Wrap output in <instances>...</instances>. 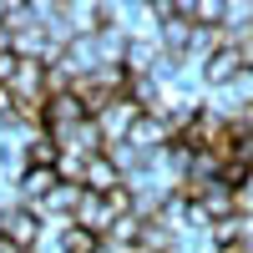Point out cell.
I'll return each mask as SVG.
<instances>
[{"label":"cell","instance_id":"cell-5","mask_svg":"<svg viewBox=\"0 0 253 253\" xmlns=\"http://www.w3.org/2000/svg\"><path fill=\"white\" fill-rule=\"evenodd\" d=\"M137 117H142V112H137L126 96H117L107 112H96V126H101V137H107V147H112V142H126V137H132Z\"/></svg>","mask_w":253,"mask_h":253},{"label":"cell","instance_id":"cell-4","mask_svg":"<svg viewBox=\"0 0 253 253\" xmlns=\"http://www.w3.org/2000/svg\"><path fill=\"white\" fill-rule=\"evenodd\" d=\"M71 223H76V228H86V233H96L101 243H107V233H112V223H117V213H112V203L101 198V193H81V203H76V213H71Z\"/></svg>","mask_w":253,"mask_h":253},{"label":"cell","instance_id":"cell-3","mask_svg":"<svg viewBox=\"0 0 253 253\" xmlns=\"http://www.w3.org/2000/svg\"><path fill=\"white\" fill-rule=\"evenodd\" d=\"M56 187H61L56 167H26V172L15 177V203H20V208H41Z\"/></svg>","mask_w":253,"mask_h":253},{"label":"cell","instance_id":"cell-10","mask_svg":"<svg viewBox=\"0 0 253 253\" xmlns=\"http://www.w3.org/2000/svg\"><path fill=\"white\" fill-rule=\"evenodd\" d=\"M86 167H91V157H81V152H61V157H56V177L66 182V187H86Z\"/></svg>","mask_w":253,"mask_h":253},{"label":"cell","instance_id":"cell-11","mask_svg":"<svg viewBox=\"0 0 253 253\" xmlns=\"http://www.w3.org/2000/svg\"><path fill=\"white\" fill-rule=\"evenodd\" d=\"M61 253H101V238L96 233H86V228H66V233H61Z\"/></svg>","mask_w":253,"mask_h":253},{"label":"cell","instance_id":"cell-7","mask_svg":"<svg viewBox=\"0 0 253 253\" xmlns=\"http://www.w3.org/2000/svg\"><path fill=\"white\" fill-rule=\"evenodd\" d=\"M76 122H86V107L76 101V91H56V96H46V132H71Z\"/></svg>","mask_w":253,"mask_h":253},{"label":"cell","instance_id":"cell-2","mask_svg":"<svg viewBox=\"0 0 253 253\" xmlns=\"http://www.w3.org/2000/svg\"><path fill=\"white\" fill-rule=\"evenodd\" d=\"M248 71V61H243V51L238 46H218L213 56L198 66V76H203V86L208 91H218V86H233V81Z\"/></svg>","mask_w":253,"mask_h":253},{"label":"cell","instance_id":"cell-6","mask_svg":"<svg viewBox=\"0 0 253 253\" xmlns=\"http://www.w3.org/2000/svg\"><path fill=\"white\" fill-rule=\"evenodd\" d=\"M126 147H137L142 157H157L162 147H172V132H167V122L162 117H137V126H132V137H126Z\"/></svg>","mask_w":253,"mask_h":253},{"label":"cell","instance_id":"cell-1","mask_svg":"<svg viewBox=\"0 0 253 253\" xmlns=\"http://www.w3.org/2000/svg\"><path fill=\"white\" fill-rule=\"evenodd\" d=\"M0 243H5L10 253H36V243H41V218L31 213V208H20V203L0 208Z\"/></svg>","mask_w":253,"mask_h":253},{"label":"cell","instance_id":"cell-8","mask_svg":"<svg viewBox=\"0 0 253 253\" xmlns=\"http://www.w3.org/2000/svg\"><path fill=\"white\" fill-rule=\"evenodd\" d=\"M66 26H71V36H101V31H107V5L66 0Z\"/></svg>","mask_w":253,"mask_h":253},{"label":"cell","instance_id":"cell-9","mask_svg":"<svg viewBox=\"0 0 253 253\" xmlns=\"http://www.w3.org/2000/svg\"><path fill=\"white\" fill-rule=\"evenodd\" d=\"M122 182H126V177H122V167H117L107 152L91 157V167H86V193H101V198H107V193H117Z\"/></svg>","mask_w":253,"mask_h":253}]
</instances>
